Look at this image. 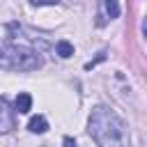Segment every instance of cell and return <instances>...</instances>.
I'll list each match as a JSON object with an SVG mask.
<instances>
[{
    "label": "cell",
    "instance_id": "3957f363",
    "mask_svg": "<svg viewBox=\"0 0 147 147\" xmlns=\"http://www.w3.org/2000/svg\"><path fill=\"white\" fill-rule=\"evenodd\" d=\"M99 25H106L108 21H113V18H117L119 16V2L117 0H99Z\"/></svg>",
    "mask_w": 147,
    "mask_h": 147
},
{
    "label": "cell",
    "instance_id": "277c9868",
    "mask_svg": "<svg viewBox=\"0 0 147 147\" xmlns=\"http://www.w3.org/2000/svg\"><path fill=\"white\" fill-rule=\"evenodd\" d=\"M14 126H16L14 110H11V108H9V103L0 96V133H9Z\"/></svg>",
    "mask_w": 147,
    "mask_h": 147
},
{
    "label": "cell",
    "instance_id": "52a82bcc",
    "mask_svg": "<svg viewBox=\"0 0 147 147\" xmlns=\"http://www.w3.org/2000/svg\"><path fill=\"white\" fill-rule=\"evenodd\" d=\"M55 53H57L60 57H71V55H74V46H71L67 39H60V41L55 44Z\"/></svg>",
    "mask_w": 147,
    "mask_h": 147
},
{
    "label": "cell",
    "instance_id": "6da1fadb",
    "mask_svg": "<svg viewBox=\"0 0 147 147\" xmlns=\"http://www.w3.org/2000/svg\"><path fill=\"white\" fill-rule=\"evenodd\" d=\"M87 131L96 140L99 147H129L131 145L126 122L106 106H96L92 110L90 122H87Z\"/></svg>",
    "mask_w": 147,
    "mask_h": 147
},
{
    "label": "cell",
    "instance_id": "8992f818",
    "mask_svg": "<svg viewBox=\"0 0 147 147\" xmlns=\"http://www.w3.org/2000/svg\"><path fill=\"white\" fill-rule=\"evenodd\" d=\"M28 129H30L32 133H46V131H48V122H46V117L37 115V117H32V119H30Z\"/></svg>",
    "mask_w": 147,
    "mask_h": 147
},
{
    "label": "cell",
    "instance_id": "5b68a950",
    "mask_svg": "<svg viewBox=\"0 0 147 147\" xmlns=\"http://www.w3.org/2000/svg\"><path fill=\"white\" fill-rule=\"evenodd\" d=\"M14 108H16V113H21V115L30 113V108H32V96H30L28 92H21V94L16 96V101H14Z\"/></svg>",
    "mask_w": 147,
    "mask_h": 147
},
{
    "label": "cell",
    "instance_id": "ba28073f",
    "mask_svg": "<svg viewBox=\"0 0 147 147\" xmlns=\"http://www.w3.org/2000/svg\"><path fill=\"white\" fill-rule=\"evenodd\" d=\"M32 5H55V2H60V0H30Z\"/></svg>",
    "mask_w": 147,
    "mask_h": 147
},
{
    "label": "cell",
    "instance_id": "7a4b0ae2",
    "mask_svg": "<svg viewBox=\"0 0 147 147\" xmlns=\"http://www.w3.org/2000/svg\"><path fill=\"white\" fill-rule=\"evenodd\" d=\"M44 64L41 55L23 44V41H7L2 48H0V67L2 69H9V71H34Z\"/></svg>",
    "mask_w": 147,
    "mask_h": 147
},
{
    "label": "cell",
    "instance_id": "9c48e42d",
    "mask_svg": "<svg viewBox=\"0 0 147 147\" xmlns=\"http://www.w3.org/2000/svg\"><path fill=\"white\" fill-rule=\"evenodd\" d=\"M62 145H64V147H76V140H74V138H69V136H67V138H64V140H62Z\"/></svg>",
    "mask_w": 147,
    "mask_h": 147
}]
</instances>
